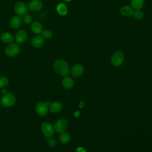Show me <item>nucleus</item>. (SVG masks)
Here are the masks:
<instances>
[{
    "mask_svg": "<svg viewBox=\"0 0 152 152\" xmlns=\"http://www.w3.org/2000/svg\"><path fill=\"white\" fill-rule=\"evenodd\" d=\"M53 68L56 72L61 76H66L69 71L68 63L63 59L56 60L53 64Z\"/></svg>",
    "mask_w": 152,
    "mask_h": 152,
    "instance_id": "f257e3e1",
    "label": "nucleus"
},
{
    "mask_svg": "<svg viewBox=\"0 0 152 152\" xmlns=\"http://www.w3.org/2000/svg\"><path fill=\"white\" fill-rule=\"evenodd\" d=\"M15 97L11 93L4 94L1 99V104L5 107H9L13 106L15 103Z\"/></svg>",
    "mask_w": 152,
    "mask_h": 152,
    "instance_id": "f03ea898",
    "label": "nucleus"
},
{
    "mask_svg": "<svg viewBox=\"0 0 152 152\" xmlns=\"http://www.w3.org/2000/svg\"><path fill=\"white\" fill-rule=\"evenodd\" d=\"M20 52L19 46L15 43H10L5 49V54L10 57L16 56Z\"/></svg>",
    "mask_w": 152,
    "mask_h": 152,
    "instance_id": "7ed1b4c3",
    "label": "nucleus"
},
{
    "mask_svg": "<svg viewBox=\"0 0 152 152\" xmlns=\"http://www.w3.org/2000/svg\"><path fill=\"white\" fill-rule=\"evenodd\" d=\"M124 61V55L121 51H116L111 57V63L115 66H119Z\"/></svg>",
    "mask_w": 152,
    "mask_h": 152,
    "instance_id": "20e7f679",
    "label": "nucleus"
},
{
    "mask_svg": "<svg viewBox=\"0 0 152 152\" xmlns=\"http://www.w3.org/2000/svg\"><path fill=\"white\" fill-rule=\"evenodd\" d=\"M14 11L15 13L20 16H24L27 14L28 8L25 3L23 2H17L14 5Z\"/></svg>",
    "mask_w": 152,
    "mask_h": 152,
    "instance_id": "39448f33",
    "label": "nucleus"
},
{
    "mask_svg": "<svg viewBox=\"0 0 152 152\" xmlns=\"http://www.w3.org/2000/svg\"><path fill=\"white\" fill-rule=\"evenodd\" d=\"M41 129L44 134V135L46 137H51L54 134V129L49 122H45L42 124Z\"/></svg>",
    "mask_w": 152,
    "mask_h": 152,
    "instance_id": "423d86ee",
    "label": "nucleus"
},
{
    "mask_svg": "<svg viewBox=\"0 0 152 152\" xmlns=\"http://www.w3.org/2000/svg\"><path fill=\"white\" fill-rule=\"evenodd\" d=\"M36 113L40 116H44L48 113V106L46 103L39 102L36 106Z\"/></svg>",
    "mask_w": 152,
    "mask_h": 152,
    "instance_id": "0eeeda50",
    "label": "nucleus"
},
{
    "mask_svg": "<svg viewBox=\"0 0 152 152\" xmlns=\"http://www.w3.org/2000/svg\"><path fill=\"white\" fill-rule=\"evenodd\" d=\"M68 126V122L65 119H59L55 122V130L58 132L61 133L64 132Z\"/></svg>",
    "mask_w": 152,
    "mask_h": 152,
    "instance_id": "6e6552de",
    "label": "nucleus"
},
{
    "mask_svg": "<svg viewBox=\"0 0 152 152\" xmlns=\"http://www.w3.org/2000/svg\"><path fill=\"white\" fill-rule=\"evenodd\" d=\"M43 7V4L40 0H32L28 4V8L32 11H39Z\"/></svg>",
    "mask_w": 152,
    "mask_h": 152,
    "instance_id": "1a4fd4ad",
    "label": "nucleus"
},
{
    "mask_svg": "<svg viewBox=\"0 0 152 152\" xmlns=\"http://www.w3.org/2000/svg\"><path fill=\"white\" fill-rule=\"evenodd\" d=\"M44 43V38L40 35L33 37L31 40V45L33 48H40Z\"/></svg>",
    "mask_w": 152,
    "mask_h": 152,
    "instance_id": "9d476101",
    "label": "nucleus"
},
{
    "mask_svg": "<svg viewBox=\"0 0 152 152\" xmlns=\"http://www.w3.org/2000/svg\"><path fill=\"white\" fill-rule=\"evenodd\" d=\"M27 37V33L24 30H20L15 34V39L18 43H24Z\"/></svg>",
    "mask_w": 152,
    "mask_h": 152,
    "instance_id": "9b49d317",
    "label": "nucleus"
},
{
    "mask_svg": "<svg viewBox=\"0 0 152 152\" xmlns=\"http://www.w3.org/2000/svg\"><path fill=\"white\" fill-rule=\"evenodd\" d=\"M84 72V67L81 64H77L74 65L71 69V74L74 77L81 76Z\"/></svg>",
    "mask_w": 152,
    "mask_h": 152,
    "instance_id": "f8f14e48",
    "label": "nucleus"
},
{
    "mask_svg": "<svg viewBox=\"0 0 152 152\" xmlns=\"http://www.w3.org/2000/svg\"><path fill=\"white\" fill-rule=\"evenodd\" d=\"M133 8L129 5H124L120 9V13L124 17H130L132 15Z\"/></svg>",
    "mask_w": 152,
    "mask_h": 152,
    "instance_id": "ddd939ff",
    "label": "nucleus"
},
{
    "mask_svg": "<svg viewBox=\"0 0 152 152\" xmlns=\"http://www.w3.org/2000/svg\"><path fill=\"white\" fill-rule=\"evenodd\" d=\"M31 29L34 33L39 34L43 30V27L39 21H34L31 25Z\"/></svg>",
    "mask_w": 152,
    "mask_h": 152,
    "instance_id": "4468645a",
    "label": "nucleus"
},
{
    "mask_svg": "<svg viewBox=\"0 0 152 152\" xmlns=\"http://www.w3.org/2000/svg\"><path fill=\"white\" fill-rule=\"evenodd\" d=\"M49 107L50 112L52 113H58L62 109V105L59 102H53L50 103Z\"/></svg>",
    "mask_w": 152,
    "mask_h": 152,
    "instance_id": "2eb2a0df",
    "label": "nucleus"
},
{
    "mask_svg": "<svg viewBox=\"0 0 152 152\" xmlns=\"http://www.w3.org/2000/svg\"><path fill=\"white\" fill-rule=\"evenodd\" d=\"M56 11H57L58 13L60 15H62V16L66 15L68 12V10H67L66 6L65 5V4L64 3H62V2H61L57 5Z\"/></svg>",
    "mask_w": 152,
    "mask_h": 152,
    "instance_id": "dca6fc26",
    "label": "nucleus"
},
{
    "mask_svg": "<svg viewBox=\"0 0 152 152\" xmlns=\"http://www.w3.org/2000/svg\"><path fill=\"white\" fill-rule=\"evenodd\" d=\"M21 25V18L18 16H14L10 20V26L13 28H17Z\"/></svg>",
    "mask_w": 152,
    "mask_h": 152,
    "instance_id": "f3484780",
    "label": "nucleus"
},
{
    "mask_svg": "<svg viewBox=\"0 0 152 152\" xmlns=\"http://www.w3.org/2000/svg\"><path fill=\"white\" fill-rule=\"evenodd\" d=\"M62 86L66 89H69L74 86V81L69 77H65L63 78L62 81Z\"/></svg>",
    "mask_w": 152,
    "mask_h": 152,
    "instance_id": "a211bd4d",
    "label": "nucleus"
},
{
    "mask_svg": "<svg viewBox=\"0 0 152 152\" xmlns=\"http://www.w3.org/2000/svg\"><path fill=\"white\" fill-rule=\"evenodd\" d=\"M1 39L5 43H11L13 40V36L8 32H4L1 36Z\"/></svg>",
    "mask_w": 152,
    "mask_h": 152,
    "instance_id": "6ab92c4d",
    "label": "nucleus"
},
{
    "mask_svg": "<svg viewBox=\"0 0 152 152\" xmlns=\"http://www.w3.org/2000/svg\"><path fill=\"white\" fill-rule=\"evenodd\" d=\"M144 4V0H131V7L135 10H140Z\"/></svg>",
    "mask_w": 152,
    "mask_h": 152,
    "instance_id": "aec40b11",
    "label": "nucleus"
},
{
    "mask_svg": "<svg viewBox=\"0 0 152 152\" xmlns=\"http://www.w3.org/2000/svg\"><path fill=\"white\" fill-rule=\"evenodd\" d=\"M59 140L64 144L68 143L70 141V135L68 132H62L59 136Z\"/></svg>",
    "mask_w": 152,
    "mask_h": 152,
    "instance_id": "412c9836",
    "label": "nucleus"
},
{
    "mask_svg": "<svg viewBox=\"0 0 152 152\" xmlns=\"http://www.w3.org/2000/svg\"><path fill=\"white\" fill-rule=\"evenodd\" d=\"M132 16L137 20H140L143 18L144 17V13L140 10H135L133 11Z\"/></svg>",
    "mask_w": 152,
    "mask_h": 152,
    "instance_id": "4be33fe9",
    "label": "nucleus"
},
{
    "mask_svg": "<svg viewBox=\"0 0 152 152\" xmlns=\"http://www.w3.org/2000/svg\"><path fill=\"white\" fill-rule=\"evenodd\" d=\"M8 84V80L5 77H0V88H4L7 86Z\"/></svg>",
    "mask_w": 152,
    "mask_h": 152,
    "instance_id": "5701e85b",
    "label": "nucleus"
},
{
    "mask_svg": "<svg viewBox=\"0 0 152 152\" xmlns=\"http://www.w3.org/2000/svg\"><path fill=\"white\" fill-rule=\"evenodd\" d=\"M42 37L45 39H50L52 36V33L49 30H43L42 32Z\"/></svg>",
    "mask_w": 152,
    "mask_h": 152,
    "instance_id": "b1692460",
    "label": "nucleus"
},
{
    "mask_svg": "<svg viewBox=\"0 0 152 152\" xmlns=\"http://www.w3.org/2000/svg\"><path fill=\"white\" fill-rule=\"evenodd\" d=\"M23 20H24V22L26 24H28V23H30L32 21V17L28 15V14H26L24 16V18H23Z\"/></svg>",
    "mask_w": 152,
    "mask_h": 152,
    "instance_id": "393cba45",
    "label": "nucleus"
},
{
    "mask_svg": "<svg viewBox=\"0 0 152 152\" xmlns=\"http://www.w3.org/2000/svg\"><path fill=\"white\" fill-rule=\"evenodd\" d=\"M48 143L50 146H54L56 144V141L55 139H49L48 141Z\"/></svg>",
    "mask_w": 152,
    "mask_h": 152,
    "instance_id": "a878e982",
    "label": "nucleus"
},
{
    "mask_svg": "<svg viewBox=\"0 0 152 152\" xmlns=\"http://www.w3.org/2000/svg\"><path fill=\"white\" fill-rule=\"evenodd\" d=\"M79 106H80V107H82L83 106H84V102H81L79 104Z\"/></svg>",
    "mask_w": 152,
    "mask_h": 152,
    "instance_id": "bb28decb",
    "label": "nucleus"
},
{
    "mask_svg": "<svg viewBox=\"0 0 152 152\" xmlns=\"http://www.w3.org/2000/svg\"><path fill=\"white\" fill-rule=\"evenodd\" d=\"M2 93L4 94H5V93H7V90H5V89H4V88H3L2 90Z\"/></svg>",
    "mask_w": 152,
    "mask_h": 152,
    "instance_id": "cd10ccee",
    "label": "nucleus"
},
{
    "mask_svg": "<svg viewBox=\"0 0 152 152\" xmlns=\"http://www.w3.org/2000/svg\"><path fill=\"white\" fill-rule=\"evenodd\" d=\"M74 115H75V116H76V117L78 116V115H79V112H78V111H77V112L74 113Z\"/></svg>",
    "mask_w": 152,
    "mask_h": 152,
    "instance_id": "c85d7f7f",
    "label": "nucleus"
},
{
    "mask_svg": "<svg viewBox=\"0 0 152 152\" xmlns=\"http://www.w3.org/2000/svg\"><path fill=\"white\" fill-rule=\"evenodd\" d=\"M65 2H70V1H71L72 0H64Z\"/></svg>",
    "mask_w": 152,
    "mask_h": 152,
    "instance_id": "c756f323",
    "label": "nucleus"
}]
</instances>
